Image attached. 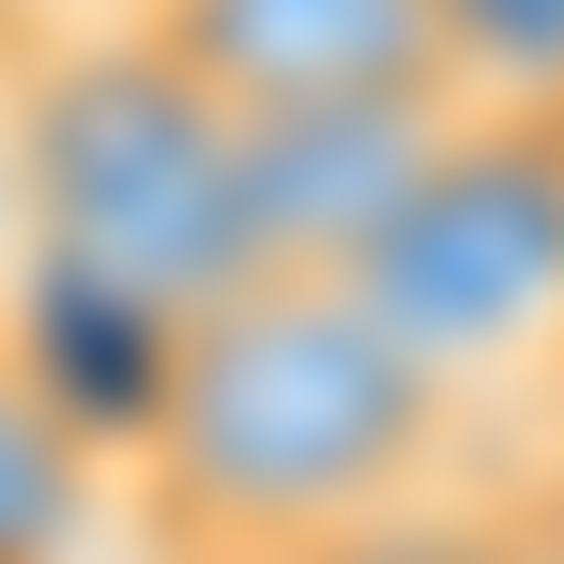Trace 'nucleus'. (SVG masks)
<instances>
[{
  "label": "nucleus",
  "instance_id": "obj_9",
  "mask_svg": "<svg viewBox=\"0 0 564 564\" xmlns=\"http://www.w3.org/2000/svg\"><path fill=\"white\" fill-rule=\"evenodd\" d=\"M0 275H15V62H0Z\"/></svg>",
  "mask_w": 564,
  "mask_h": 564
},
{
  "label": "nucleus",
  "instance_id": "obj_5",
  "mask_svg": "<svg viewBox=\"0 0 564 564\" xmlns=\"http://www.w3.org/2000/svg\"><path fill=\"white\" fill-rule=\"evenodd\" d=\"M214 107H351V93H458L443 0H122Z\"/></svg>",
  "mask_w": 564,
  "mask_h": 564
},
{
  "label": "nucleus",
  "instance_id": "obj_2",
  "mask_svg": "<svg viewBox=\"0 0 564 564\" xmlns=\"http://www.w3.org/2000/svg\"><path fill=\"white\" fill-rule=\"evenodd\" d=\"M15 275L107 290L138 321H198V305H229L260 275L245 260L229 107L138 15L15 46Z\"/></svg>",
  "mask_w": 564,
  "mask_h": 564
},
{
  "label": "nucleus",
  "instance_id": "obj_1",
  "mask_svg": "<svg viewBox=\"0 0 564 564\" xmlns=\"http://www.w3.org/2000/svg\"><path fill=\"white\" fill-rule=\"evenodd\" d=\"M443 443H458V397L367 321L351 275H245L229 305L184 321L122 488L169 564H260L412 503Z\"/></svg>",
  "mask_w": 564,
  "mask_h": 564
},
{
  "label": "nucleus",
  "instance_id": "obj_3",
  "mask_svg": "<svg viewBox=\"0 0 564 564\" xmlns=\"http://www.w3.org/2000/svg\"><path fill=\"white\" fill-rule=\"evenodd\" d=\"M351 290L458 412L503 397V381H550V351H564V107H458L427 138L412 198L367 229Z\"/></svg>",
  "mask_w": 564,
  "mask_h": 564
},
{
  "label": "nucleus",
  "instance_id": "obj_7",
  "mask_svg": "<svg viewBox=\"0 0 564 564\" xmlns=\"http://www.w3.org/2000/svg\"><path fill=\"white\" fill-rule=\"evenodd\" d=\"M458 107H564V0H443Z\"/></svg>",
  "mask_w": 564,
  "mask_h": 564
},
{
  "label": "nucleus",
  "instance_id": "obj_4",
  "mask_svg": "<svg viewBox=\"0 0 564 564\" xmlns=\"http://www.w3.org/2000/svg\"><path fill=\"white\" fill-rule=\"evenodd\" d=\"M458 93H351V107H229V169H245V260L260 275H351L367 229L412 198L427 138Z\"/></svg>",
  "mask_w": 564,
  "mask_h": 564
},
{
  "label": "nucleus",
  "instance_id": "obj_10",
  "mask_svg": "<svg viewBox=\"0 0 564 564\" xmlns=\"http://www.w3.org/2000/svg\"><path fill=\"white\" fill-rule=\"evenodd\" d=\"M534 397H550V473H564V351H550V381H534Z\"/></svg>",
  "mask_w": 564,
  "mask_h": 564
},
{
  "label": "nucleus",
  "instance_id": "obj_6",
  "mask_svg": "<svg viewBox=\"0 0 564 564\" xmlns=\"http://www.w3.org/2000/svg\"><path fill=\"white\" fill-rule=\"evenodd\" d=\"M93 488H107V458L0 367V564H62L77 519H93Z\"/></svg>",
  "mask_w": 564,
  "mask_h": 564
},
{
  "label": "nucleus",
  "instance_id": "obj_8",
  "mask_svg": "<svg viewBox=\"0 0 564 564\" xmlns=\"http://www.w3.org/2000/svg\"><path fill=\"white\" fill-rule=\"evenodd\" d=\"M260 564H519V503H443V473L412 503H381L321 550H260Z\"/></svg>",
  "mask_w": 564,
  "mask_h": 564
}]
</instances>
